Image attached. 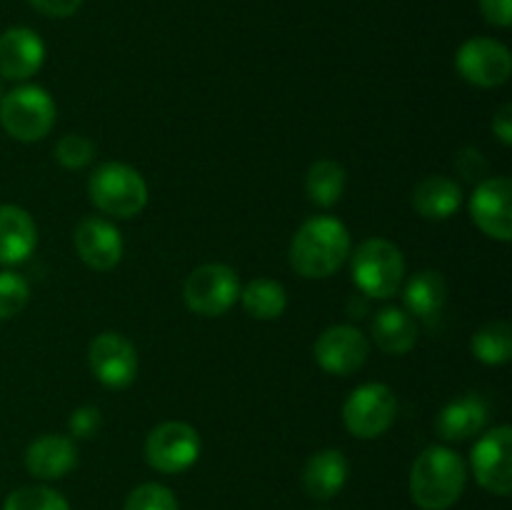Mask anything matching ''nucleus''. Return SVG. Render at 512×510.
Instances as JSON below:
<instances>
[{"instance_id":"423d86ee","label":"nucleus","mask_w":512,"mask_h":510,"mask_svg":"<svg viewBox=\"0 0 512 510\" xmlns=\"http://www.w3.org/2000/svg\"><path fill=\"white\" fill-rule=\"evenodd\" d=\"M183 298L193 313L218 318L240 300L238 273L223 263L200 265L185 280Z\"/></svg>"},{"instance_id":"4468645a","label":"nucleus","mask_w":512,"mask_h":510,"mask_svg":"<svg viewBox=\"0 0 512 510\" xmlns=\"http://www.w3.org/2000/svg\"><path fill=\"white\" fill-rule=\"evenodd\" d=\"M73 243L80 260L88 268L100 270V273L113 270L120 263V258H123V238H120V230L105 218L90 215V218L80 220L78 228H75Z\"/></svg>"},{"instance_id":"a878e982","label":"nucleus","mask_w":512,"mask_h":510,"mask_svg":"<svg viewBox=\"0 0 512 510\" xmlns=\"http://www.w3.org/2000/svg\"><path fill=\"white\" fill-rule=\"evenodd\" d=\"M3 510H70L68 500L53 488L43 485H28L8 495Z\"/></svg>"},{"instance_id":"6e6552de","label":"nucleus","mask_w":512,"mask_h":510,"mask_svg":"<svg viewBox=\"0 0 512 510\" xmlns=\"http://www.w3.org/2000/svg\"><path fill=\"white\" fill-rule=\"evenodd\" d=\"M200 435L193 425L168 420L150 430L145 440V460L160 473H183L198 460Z\"/></svg>"},{"instance_id":"6ab92c4d","label":"nucleus","mask_w":512,"mask_h":510,"mask_svg":"<svg viewBox=\"0 0 512 510\" xmlns=\"http://www.w3.org/2000/svg\"><path fill=\"white\" fill-rule=\"evenodd\" d=\"M345 480H348V460L335 448L320 450L305 465V493L315 500L335 498L343 490Z\"/></svg>"},{"instance_id":"1a4fd4ad","label":"nucleus","mask_w":512,"mask_h":510,"mask_svg":"<svg viewBox=\"0 0 512 510\" xmlns=\"http://www.w3.org/2000/svg\"><path fill=\"white\" fill-rule=\"evenodd\" d=\"M458 73L478 88H498L508 83L512 73V55L508 45L493 38H473L460 45L455 55Z\"/></svg>"},{"instance_id":"9d476101","label":"nucleus","mask_w":512,"mask_h":510,"mask_svg":"<svg viewBox=\"0 0 512 510\" xmlns=\"http://www.w3.org/2000/svg\"><path fill=\"white\" fill-rule=\"evenodd\" d=\"M475 480L495 495H510L512 490V428L498 425L475 443Z\"/></svg>"},{"instance_id":"7c9ffc66","label":"nucleus","mask_w":512,"mask_h":510,"mask_svg":"<svg viewBox=\"0 0 512 510\" xmlns=\"http://www.w3.org/2000/svg\"><path fill=\"white\" fill-rule=\"evenodd\" d=\"M28 3L45 18H70L73 13H78L83 0H28Z\"/></svg>"},{"instance_id":"72a5a7b5","label":"nucleus","mask_w":512,"mask_h":510,"mask_svg":"<svg viewBox=\"0 0 512 510\" xmlns=\"http://www.w3.org/2000/svg\"><path fill=\"white\" fill-rule=\"evenodd\" d=\"M0 98H3V88H0Z\"/></svg>"},{"instance_id":"393cba45","label":"nucleus","mask_w":512,"mask_h":510,"mask_svg":"<svg viewBox=\"0 0 512 510\" xmlns=\"http://www.w3.org/2000/svg\"><path fill=\"white\" fill-rule=\"evenodd\" d=\"M473 355L485 365H505L512 358V328L505 320L483 325L470 340Z\"/></svg>"},{"instance_id":"4be33fe9","label":"nucleus","mask_w":512,"mask_h":510,"mask_svg":"<svg viewBox=\"0 0 512 510\" xmlns=\"http://www.w3.org/2000/svg\"><path fill=\"white\" fill-rule=\"evenodd\" d=\"M463 205V190L453 178L430 175L413 190V208L428 220H445Z\"/></svg>"},{"instance_id":"c85d7f7f","label":"nucleus","mask_w":512,"mask_h":510,"mask_svg":"<svg viewBox=\"0 0 512 510\" xmlns=\"http://www.w3.org/2000/svg\"><path fill=\"white\" fill-rule=\"evenodd\" d=\"M55 158H58V163L63 165V168H85V165L95 158V145L93 140H88L85 135H63V138L58 140V145H55Z\"/></svg>"},{"instance_id":"2f4dec72","label":"nucleus","mask_w":512,"mask_h":510,"mask_svg":"<svg viewBox=\"0 0 512 510\" xmlns=\"http://www.w3.org/2000/svg\"><path fill=\"white\" fill-rule=\"evenodd\" d=\"M485 20L498 28H508L512 23V0H478Z\"/></svg>"},{"instance_id":"2eb2a0df","label":"nucleus","mask_w":512,"mask_h":510,"mask_svg":"<svg viewBox=\"0 0 512 510\" xmlns=\"http://www.w3.org/2000/svg\"><path fill=\"white\" fill-rule=\"evenodd\" d=\"M45 60V45L30 28H8L0 35V78L28 80Z\"/></svg>"},{"instance_id":"5701e85b","label":"nucleus","mask_w":512,"mask_h":510,"mask_svg":"<svg viewBox=\"0 0 512 510\" xmlns=\"http://www.w3.org/2000/svg\"><path fill=\"white\" fill-rule=\"evenodd\" d=\"M245 313L253 315L255 320H275L285 313L288 295L280 283L270 278H258L240 290Z\"/></svg>"},{"instance_id":"39448f33","label":"nucleus","mask_w":512,"mask_h":510,"mask_svg":"<svg viewBox=\"0 0 512 510\" xmlns=\"http://www.w3.org/2000/svg\"><path fill=\"white\" fill-rule=\"evenodd\" d=\"M0 125L20 143L43 140L55 125V103L38 85H23L0 98Z\"/></svg>"},{"instance_id":"f03ea898","label":"nucleus","mask_w":512,"mask_h":510,"mask_svg":"<svg viewBox=\"0 0 512 510\" xmlns=\"http://www.w3.org/2000/svg\"><path fill=\"white\" fill-rule=\"evenodd\" d=\"M468 480V468L455 450L430 445L410 470V495L423 510H448L458 503Z\"/></svg>"},{"instance_id":"7ed1b4c3","label":"nucleus","mask_w":512,"mask_h":510,"mask_svg":"<svg viewBox=\"0 0 512 510\" xmlns=\"http://www.w3.org/2000/svg\"><path fill=\"white\" fill-rule=\"evenodd\" d=\"M90 203L113 218H133L148 205L143 175L125 163H103L88 180Z\"/></svg>"},{"instance_id":"b1692460","label":"nucleus","mask_w":512,"mask_h":510,"mask_svg":"<svg viewBox=\"0 0 512 510\" xmlns=\"http://www.w3.org/2000/svg\"><path fill=\"white\" fill-rule=\"evenodd\" d=\"M305 193L320 208H330L345 193V170L335 160H318L305 175Z\"/></svg>"},{"instance_id":"a211bd4d","label":"nucleus","mask_w":512,"mask_h":510,"mask_svg":"<svg viewBox=\"0 0 512 510\" xmlns=\"http://www.w3.org/2000/svg\"><path fill=\"white\" fill-rule=\"evenodd\" d=\"M403 303L413 318L433 325L448 303V283L438 270H423L408 280L403 290Z\"/></svg>"},{"instance_id":"473e14b6","label":"nucleus","mask_w":512,"mask_h":510,"mask_svg":"<svg viewBox=\"0 0 512 510\" xmlns=\"http://www.w3.org/2000/svg\"><path fill=\"white\" fill-rule=\"evenodd\" d=\"M493 130L503 145H512V105H503L493 118Z\"/></svg>"},{"instance_id":"dca6fc26","label":"nucleus","mask_w":512,"mask_h":510,"mask_svg":"<svg viewBox=\"0 0 512 510\" xmlns=\"http://www.w3.org/2000/svg\"><path fill=\"white\" fill-rule=\"evenodd\" d=\"M78 465V448L68 435H43L25 450V468L40 480L68 475Z\"/></svg>"},{"instance_id":"ddd939ff","label":"nucleus","mask_w":512,"mask_h":510,"mask_svg":"<svg viewBox=\"0 0 512 510\" xmlns=\"http://www.w3.org/2000/svg\"><path fill=\"white\" fill-rule=\"evenodd\" d=\"M370 343L353 325H333L315 340V360L325 373L350 375L368 360Z\"/></svg>"},{"instance_id":"20e7f679","label":"nucleus","mask_w":512,"mask_h":510,"mask_svg":"<svg viewBox=\"0 0 512 510\" xmlns=\"http://www.w3.org/2000/svg\"><path fill=\"white\" fill-rule=\"evenodd\" d=\"M405 275V258L395 243L370 238L353 255V280L368 298H393Z\"/></svg>"},{"instance_id":"cd10ccee","label":"nucleus","mask_w":512,"mask_h":510,"mask_svg":"<svg viewBox=\"0 0 512 510\" xmlns=\"http://www.w3.org/2000/svg\"><path fill=\"white\" fill-rule=\"evenodd\" d=\"M125 510H178V500L165 485L143 483L128 495Z\"/></svg>"},{"instance_id":"bb28decb","label":"nucleus","mask_w":512,"mask_h":510,"mask_svg":"<svg viewBox=\"0 0 512 510\" xmlns=\"http://www.w3.org/2000/svg\"><path fill=\"white\" fill-rule=\"evenodd\" d=\"M30 288L28 280L18 273L3 270L0 273V320L15 318L28 305Z\"/></svg>"},{"instance_id":"f3484780","label":"nucleus","mask_w":512,"mask_h":510,"mask_svg":"<svg viewBox=\"0 0 512 510\" xmlns=\"http://www.w3.org/2000/svg\"><path fill=\"white\" fill-rule=\"evenodd\" d=\"M38 228L28 210L18 205H0V265H18L33 255Z\"/></svg>"},{"instance_id":"f257e3e1","label":"nucleus","mask_w":512,"mask_h":510,"mask_svg":"<svg viewBox=\"0 0 512 510\" xmlns=\"http://www.w3.org/2000/svg\"><path fill=\"white\" fill-rule=\"evenodd\" d=\"M350 255V233L338 218L318 215L300 225L290 245V265L303 278H330Z\"/></svg>"},{"instance_id":"c756f323","label":"nucleus","mask_w":512,"mask_h":510,"mask_svg":"<svg viewBox=\"0 0 512 510\" xmlns=\"http://www.w3.org/2000/svg\"><path fill=\"white\" fill-rule=\"evenodd\" d=\"M68 428L75 438H93L100 428V410L93 405H83L70 415Z\"/></svg>"},{"instance_id":"412c9836","label":"nucleus","mask_w":512,"mask_h":510,"mask_svg":"<svg viewBox=\"0 0 512 510\" xmlns=\"http://www.w3.org/2000/svg\"><path fill=\"white\" fill-rule=\"evenodd\" d=\"M370 330H373L375 345L390 355H405L418 343V325L408 310L383 308L375 313Z\"/></svg>"},{"instance_id":"0eeeda50","label":"nucleus","mask_w":512,"mask_h":510,"mask_svg":"<svg viewBox=\"0 0 512 510\" xmlns=\"http://www.w3.org/2000/svg\"><path fill=\"white\" fill-rule=\"evenodd\" d=\"M395 413H398V400L383 383L360 385L343 405L345 428L360 440L380 438L395 423Z\"/></svg>"},{"instance_id":"9b49d317","label":"nucleus","mask_w":512,"mask_h":510,"mask_svg":"<svg viewBox=\"0 0 512 510\" xmlns=\"http://www.w3.org/2000/svg\"><path fill=\"white\" fill-rule=\"evenodd\" d=\"M470 218L488 238L510 243L512 238V183L510 178H488L470 198Z\"/></svg>"},{"instance_id":"aec40b11","label":"nucleus","mask_w":512,"mask_h":510,"mask_svg":"<svg viewBox=\"0 0 512 510\" xmlns=\"http://www.w3.org/2000/svg\"><path fill=\"white\" fill-rule=\"evenodd\" d=\"M488 423V405L478 395H465L445 405L438 415L435 430L443 440H468Z\"/></svg>"},{"instance_id":"f8f14e48","label":"nucleus","mask_w":512,"mask_h":510,"mask_svg":"<svg viewBox=\"0 0 512 510\" xmlns=\"http://www.w3.org/2000/svg\"><path fill=\"white\" fill-rule=\"evenodd\" d=\"M88 363L105 388H128L138 373V353L120 333H100L90 343Z\"/></svg>"}]
</instances>
